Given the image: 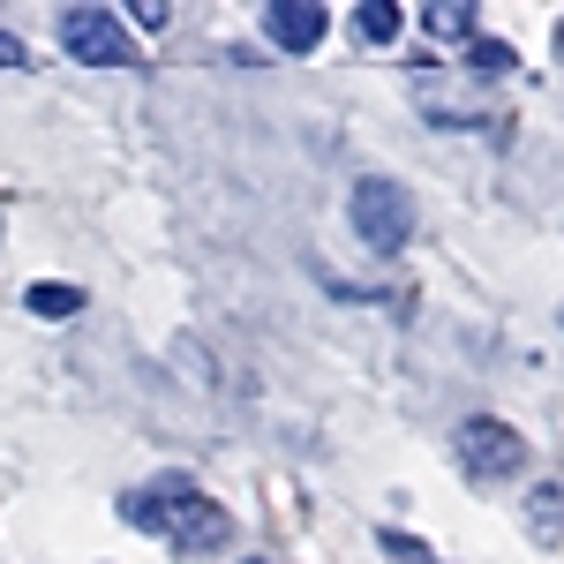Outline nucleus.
Masks as SVG:
<instances>
[{"mask_svg": "<svg viewBox=\"0 0 564 564\" xmlns=\"http://www.w3.org/2000/svg\"><path fill=\"white\" fill-rule=\"evenodd\" d=\"M467 459L489 467V475H512V467L527 459V444L512 430H497V422H475V430H467Z\"/></svg>", "mask_w": 564, "mask_h": 564, "instance_id": "2", "label": "nucleus"}, {"mask_svg": "<svg viewBox=\"0 0 564 564\" xmlns=\"http://www.w3.org/2000/svg\"><path fill=\"white\" fill-rule=\"evenodd\" d=\"M8 61H23V53H15V39H0V68H8Z\"/></svg>", "mask_w": 564, "mask_h": 564, "instance_id": "5", "label": "nucleus"}, {"mask_svg": "<svg viewBox=\"0 0 564 564\" xmlns=\"http://www.w3.org/2000/svg\"><path fill=\"white\" fill-rule=\"evenodd\" d=\"M354 218H369V226L384 234L377 249H391V241H399V196H384V188H361V196H354Z\"/></svg>", "mask_w": 564, "mask_h": 564, "instance_id": "3", "label": "nucleus"}, {"mask_svg": "<svg viewBox=\"0 0 564 564\" xmlns=\"http://www.w3.org/2000/svg\"><path fill=\"white\" fill-rule=\"evenodd\" d=\"M61 39L76 45L84 61H129V39H121V23H106V15H61Z\"/></svg>", "mask_w": 564, "mask_h": 564, "instance_id": "1", "label": "nucleus"}, {"mask_svg": "<svg viewBox=\"0 0 564 564\" xmlns=\"http://www.w3.org/2000/svg\"><path fill=\"white\" fill-rule=\"evenodd\" d=\"M76 302H84L76 286H39V294H31V308H39V316H76Z\"/></svg>", "mask_w": 564, "mask_h": 564, "instance_id": "4", "label": "nucleus"}]
</instances>
